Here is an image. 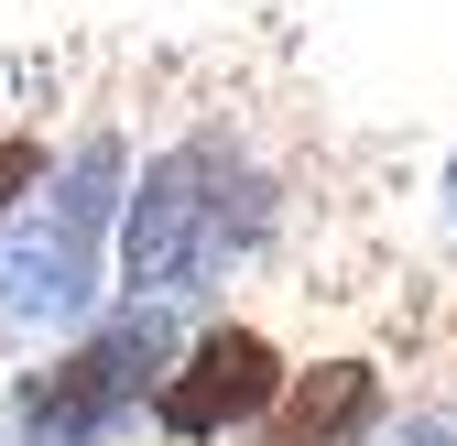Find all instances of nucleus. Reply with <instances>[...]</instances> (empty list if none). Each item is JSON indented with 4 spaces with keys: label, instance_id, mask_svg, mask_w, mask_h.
<instances>
[{
    "label": "nucleus",
    "instance_id": "1",
    "mask_svg": "<svg viewBox=\"0 0 457 446\" xmlns=\"http://www.w3.org/2000/svg\"><path fill=\"white\" fill-rule=\"evenodd\" d=\"M262 229H272V186L228 153V131H196L153 153L142 186L120 196V272L153 294H207Z\"/></svg>",
    "mask_w": 457,
    "mask_h": 446
},
{
    "label": "nucleus",
    "instance_id": "2",
    "mask_svg": "<svg viewBox=\"0 0 457 446\" xmlns=\"http://www.w3.org/2000/svg\"><path fill=\"white\" fill-rule=\"evenodd\" d=\"M109 218H120V142L87 131V142L66 153V175H54L44 218L12 240V284H0V305H12L22 326L77 316L87 284H98V229H109Z\"/></svg>",
    "mask_w": 457,
    "mask_h": 446
},
{
    "label": "nucleus",
    "instance_id": "4",
    "mask_svg": "<svg viewBox=\"0 0 457 446\" xmlns=\"http://www.w3.org/2000/svg\"><path fill=\"white\" fill-rule=\"evenodd\" d=\"M283 403V349L262 338V326H207V338L163 370V392H153V425L175 435V446H207L228 425H262Z\"/></svg>",
    "mask_w": 457,
    "mask_h": 446
},
{
    "label": "nucleus",
    "instance_id": "3",
    "mask_svg": "<svg viewBox=\"0 0 457 446\" xmlns=\"http://www.w3.org/2000/svg\"><path fill=\"white\" fill-rule=\"evenodd\" d=\"M142 392H163V316H109L98 338H77L66 359L22 370L12 425H22L33 446H98Z\"/></svg>",
    "mask_w": 457,
    "mask_h": 446
},
{
    "label": "nucleus",
    "instance_id": "6",
    "mask_svg": "<svg viewBox=\"0 0 457 446\" xmlns=\"http://www.w3.org/2000/svg\"><path fill=\"white\" fill-rule=\"evenodd\" d=\"M44 186V142L33 131H0V229H12V207Z\"/></svg>",
    "mask_w": 457,
    "mask_h": 446
},
{
    "label": "nucleus",
    "instance_id": "5",
    "mask_svg": "<svg viewBox=\"0 0 457 446\" xmlns=\"http://www.w3.org/2000/svg\"><path fill=\"white\" fill-rule=\"evenodd\" d=\"M370 425H381V370L370 359H316L262 414V446H360Z\"/></svg>",
    "mask_w": 457,
    "mask_h": 446
}]
</instances>
